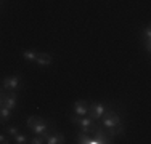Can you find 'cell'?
<instances>
[{"label": "cell", "mask_w": 151, "mask_h": 144, "mask_svg": "<svg viewBox=\"0 0 151 144\" xmlns=\"http://www.w3.org/2000/svg\"><path fill=\"white\" fill-rule=\"evenodd\" d=\"M18 86H19V77L18 75L5 77V80H3V88L5 90H16Z\"/></svg>", "instance_id": "5"}, {"label": "cell", "mask_w": 151, "mask_h": 144, "mask_svg": "<svg viewBox=\"0 0 151 144\" xmlns=\"http://www.w3.org/2000/svg\"><path fill=\"white\" fill-rule=\"evenodd\" d=\"M143 37H145V40H150L151 38V29L150 27H145V31H143Z\"/></svg>", "instance_id": "17"}, {"label": "cell", "mask_w": 151, "mask_h": 144, "mask_svg": "<svg viewBox=\"0 0 151 144\" xmlns=\"http://www.w3.org/2000/svg\"><path fill=\"white\" fill-rule=\"evenodd\" d=\"M10 118V109L8 107H3L0 106V123H3V122H6Z\"/></svg>", "instance_id": "12"}, {"label": "cell", "mask_w": 151, "mask_h": 144, "mask_svg": "<svg viewBox=\"0 0 151 144\" xmlns=\"http://www.w3.org/2000/svg\"><path fill=\"white\" fill-rule=\"evenodd\" d=\"M2 106H3V107H8L10 110L15 109V106H16V96H15V95L5 96V98H3V101H2Z\"/></svg>", "instance_id": "9"}, {"label": "cell", "mask_w": 151, "mask_h": 144, "mask_svg": "<svg viewBox=\"0 0 151 144\" xmlns=\"http://www.w3.org/2000/svg\"><path fill=\"white\" fill-rule=\"evenodd\" d=\"M45 143L48 144H58V143H64V136L61 133H55V135H48L45 138Z\"/></svg>", "instance_id": "10"}, {"label": "cell", "mask_w": 151, "mask_h": 144, "mask_svg": "<svg viewBox=\"0 0 151 144\" xmlns=\"http://www.w3.org/2000/svg\"><path fill=\"white\" fill-rule=\"evenodd\" d=\"M0 106H2V98H0Z\"/></svg>", "instance_id": "20"}, {"label": "cell", "mask_w": 151, "mask_h": 144, "mask_svg": "<svg viewBox=\"0 0 151 144\" xmlns=\"http://www.w3.org/2000/svg\"><path fill=\"white\" fill-rule=\"evenodd\" d=\"M90 138H92V136L88 135V133L81 131L77 135V143H81V144H90Z\"/></svg>", "instance_id": "11"}, {"label": "cell", "mask_w": 151, "mask_h": 144, "mask_svg": "<svg viewBox=\"0 0 151 144\" xmlns=\"http://www.w3.org/2000/svg\"><path fill=\"white\" fill-rule=\"evenodd\" d=\"M105 112H106V107L101 103H93L90 106V118H93V120H98L100 117H103Z\"/></svg>", "instance_id": "3"}, {"label": "cell", "mask_w": 151, "mask_h": 144, "mask_svg": "<svg viewBox=\"0 0 151 144\" xmlns=\"http://www.w3.org/2000/svg\"><path fill=\"white\" fill-rule=\"evenodd\" d=\"M32 144H42V143H45V138L42 135H35V138H32V141H29Z\"/></svg>", "instance_id": "15"}, {"label": "cell", "mask_w": 151, "mask_h": 144, "mask_svg": "<svg viewBox=\"0 0 151 144\" xmlns=\"http://www.w3.org/2000/svg\"><path fill=\"white\" fill-rule=\"evenodd\" d=\"M71 122L73 123H77L79 127L82 128V131L84 133H93L95 131V128H96V125H95V122H93V118H88V117H76V114L74 115H71Z\"/></svg>", "instance_id": "1"}, {"label": "cell", "mask_w": 151, "mask_h": 144, "mask_svg": "<svg viewBox=\"0 0 151 144\" xmlns=\"http://www.w3.org/2000/svg\"><path fill=\"white\" fill-rule=\"evenodd\" d=\"M35 63L39 64V66H48V64H52V56L48 55V53H39L37 58H35Z\"/></svg>", "instance_id": "7"}, {"label": "cell", "mask_w": 151, "mask_h": 144, "mask_svg": "<svg viewBox=\"0 0 151 144\" xmlns=\"http://www.w3.org/2000/svg\"><path fill=\"white\" fill-rule=\"evenodd\" d=\"M93 135H95V138L100 141V144H109L111 143V136L108 135L106 131H103V128H100V127L95 128Z\"/></svg>", "instance_id": "6"}, {"label": "cell", "mask_w": 151, "mask_h": 144, "mask_svg": "<svg viewBox=\"0 0 151 144\" xmlns=\"http://www.w3.org/2000/svg\"><path fill=\"white\" fill-rule=\"evenodd\" d=\"M103 115H105V118H103V127L105 128H113V127H116L117 123H121L119 115L116 112H113V110H108V112H105Z\"/></svg>", "instance_id": "2"}, {"label": "cell", "mask_w": 151, "mask_h": 144, "mask_svg": "<svg viewBox=\"0 0 151 144\" xmlns=\"http://www.w3.org/2000/svg\"><path fill=\"white\" fill-rule=\"evenodd\" d=\"M6 143H10L8 139H6V136H3V135H0V144H6Z\"/></svg>", "instance_id": "19"}, {"label": "cell", "mask_w": 151, "mask_h": 144, "mask_svg": "<svg viewBox=\"0 0 151 144\" xmlns=\"http://www.w3.org/2000/svg\"><path fill=\"white\" fill-rule=\"evenodd\" d=\"M6 133H8V135H12V136H15L16 133H18V128L16 127H8V128H6Z\"/></svg>", "instance_id": "18"}, {"label": "cell", "mask_w": 151, "mask_h": 144, "mask_svg": "<svg viewBox=\"0 0 151 144\" xmlns=\"http://www.w3.org/2000/svg\"><path fill=\"white\" fill-rule=\"evenodd\" d=\"M23 58L27 61H35V58H37V51H34V50H26V51L23 53Z\"/></svg>", "instance_id": "13"}, {"label": "cell", "mask_w": 151, "mask_h": 144, "mask_svg": "<svg viewBox=\"0 0 151 144\" xmlns=\"http://www.w3.org/2000/svg\"><path fill=\"white\" fill-rule=\"evenodd\" d=\"M47 123L44 122V118H37V122H35V125L32 127V131L35 133V135H42V133L47 131Z\"/></svg>", "instance_id": "8"}, {"label": "cell", "mask_w": 151, "mask_h": 144, "mask_svg": "<svg viewBox=\"0 0 151 144\" xmlns=\"http://www.w3.org/2000/svg\"><path fill=\"white\" fill-rule=\"evenodd\" d=\"M74 114L79 115V117H85L88 114V106H87V101L84 99H79L74 103Z\"/></svg>", "instance_id": "4"}, {"label": "cell", "mask_w": 151, "mask_h": 144, "mask_svg": "<svg viewBox=\"0 0 151 144\" xmlns=\"http://www.w3.org/2000/svg\"><path fill=\"white\" fill-rule=\"evenodd\" d=\"M15 143H16V144H24V143H27V136L16 133V135H15Z\"/></svg>", "instance_id": "14"}, {"label": "cell", "mask_w": 151, "mask_h": 144, "mask_svg": "<svg viewBox=\"0 0 151 144\" xmlns=\"http://www.w3.org/2000/svg\"><path fill=\"white\" fill-rule=\"evenodd\" d=\"M37 118H39V117H29V118H27V127H29V128L34 127L35 122H37Z\"/></svg>", "instance_id": "16"}]
</instances>
